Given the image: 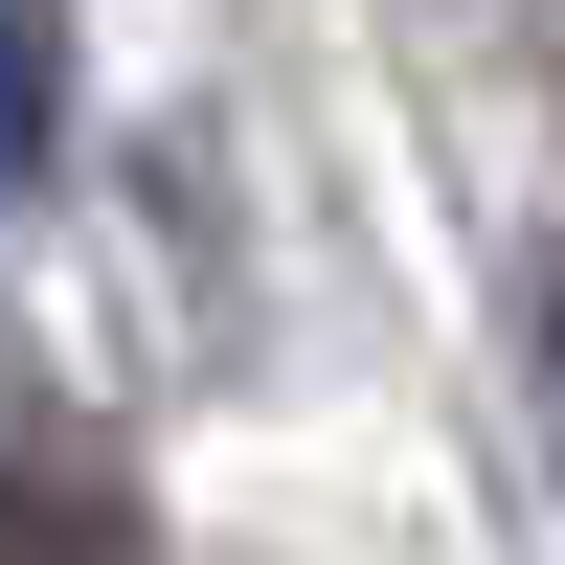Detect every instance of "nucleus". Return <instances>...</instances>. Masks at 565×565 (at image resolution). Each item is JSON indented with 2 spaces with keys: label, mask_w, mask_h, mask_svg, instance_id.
I'll return each instance as SVG.
<instances>
[{
  "label": "nucleus",
  "mask_w": 565,
  "mask_h": 565,
  "mask_svg": "<svg viewBox=\"0 0 565 565\" xmlns=\"http://www.w3.org/2000/svg\"><path fill=\"white\" fill-rule=\"evenodd\" d=\"M68 136V45H45V0H0V181Z\"/></svg>",
  "instance_id": "1"
},
{
  "label": "nucleus",
  "mask_w": 565,
  "mask_h": 565,
  "mask_svg": "<svg viewBox=\"0 0 565 565\" xmlns=\"http://www.w3.org/2000/svg\"><path fill=\"white\" fill-rule=\"evenodd\" d=\"M543 385H565V249H543Z\"/></svg>",
  "instance_id": "2"
}]
</instances>
